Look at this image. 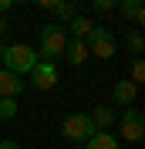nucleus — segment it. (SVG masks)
Returning a JSON list of instances; mask_svg holds the SVG:
<instances>
[{"label": "nucleus", "mask_w": 145, "mask_h": 149, "mask_svg": "<svg viewBox=\"0 0 145 149\" xmlns=\"http://www.w3.org/2000/svg\"><path fill=\"white\" fill-rule=\"evenodd\" d=\"M135 95H138V85H132V81H118L115 92H111V102H115V105H132V102H135Z\"/></svg>", "instance_id": "nucleus-8"}, {"label": "nucleus", "mask_w": 145, "mask_h": 149, "mask_svg": "<svg viewBox=\"0 0 145 149\" xmlns=\"http://www.w3.org/2000/svg\"><path fill=\"white\" fill-rule=\"evenodd\" d=\"M95 7L108 14V10H115V7H118V0H95Z\"/></svg>", "instance_id": "nucleus-18"}, {"label": "nucleus", "mask_w": 145, "mask_h": 149, "mask_svg": "<svg viewBox=\"0 0 145 149\" xmlns=\"http://www.w3.org/2000/svg\"><path fill=\"white\" fill-rule=\"evenodd\" d=\"M10 7H14V3H10V0H0V14H7Z\"/></svg>", "instance_id": "nucleus-21"}, {"label": "nucleus", "mask_w": 145, "mask_h": 149, "mask_svg": "<svg viewBox=\"0 0 145 149\" xmlns=\"http://www.w3.org/2000/svg\"><path fill=\"white\" fill-rule=\"evenodd\" d=\"M17 115V98H0V122H10Z\"/></svg>", "instance_id": "nucleus-14"}, {"label": "nucleus", "mask_w": 145, "mask_h": 149, "mask_svg": "<svg viewBox=\"0 0 145 149\" xmlns=\"http://www.w3.org/2000/svg\"><path fill=\"white\" fill-rule=\"evenodd\" d=\"M95 122H91V115H84V112H71V115H64L61 122V136L71 142H88L91 136H95Z\"/></svg>", "instance_id": "nucleus-3"}, {"label": "nucleus", "mask_w": 145, "mask_h": 149, "mask_svg": "<svg viewBox=\"0 0 145 149\" xmlns=\"http://www.w3.org/2000/svg\"><path fill=\"white\" fill-rule=\"evenodd\" d=\"M128 41H125V44H128V51H135V54H138V51H142V47H145V37H142V31H128Z\"/></svg>", "instance_id": "nucleus-15"}, {"label": "nucleus", "mask_w": 145, "mask_h": 149, "mask_svg": "<svg viewBox=\"0 0 145 149\" xmlns=\"http://www.w3.org/2000/svg\"><path fill=\"white\" fill-rule=\"evenodd\" d=\"M3 31H7V20H3V14H0V34H3Z\"/></svg>", "instance_id": "nucleus-22"}, {"label": "nucleus", "mask_w": 145, "mask_h": 149, "mask_svg": "<svg viewBox=\"0 0 145 149\" xmlns=\"http://www.w3.org/2000/svg\"><path fill=\"white\" fill-rule=\"evenodd\" d=\"M54 17L57 20H71V17H78V14H74V7L68 3V0H61V3L54 7Z\"/></svg>", "instance_id": "nucleus-16"}, {"label": "nucleus", "mask_w": 145, "mask_h": 149, "mask_svg": "<svg viewBox=\"0 0 145 149\" xmlns=\"http://www.w3.org/2000/svg\"><path fill=\"white\" fill-rule=\"evenodd\" d=\"M10 3H24V0H10Z\"/></svg>", "instance_id": "nucleus-23"}, {"label": "nucleus", "mask_w": 145, "mask_h": 149, "mask_svg": "<svg viewBox=\"0 0 145 149\" xmlns=\"http://www.w3.org/2000/svg\"><path fill=\"white\" fill-rule=\"evenodd\" d=\"M20 92H24L20 78H17L14 71H7V68L0 65V98H17Z\"/></svg>", "instance_id": "nucleus-7"}, {"label": "nucleus", "mask_w": 145, "mask_h": 149, "mask_svg": "<svg viewBox=\"0 0 145 149\" xmlns=\"http://www.w3.org/2000/svg\"><path fill=\"white\" fill-rule=\"evenodd\" d=\"M84 149H118V139H115V136H108V132H95Z\"/></svg>", "instance_id": "nucleus-11"}, {"label": "nucleus", "mask_w": 145, "mask_h": 149, "mask_svg": "<svg viewBox=\"0 0 145 149\" xmlns=\"http://www.w3.org/2000/svg\"><path fill=\"white\" fill-rule=\"evenodd\" d=\"M0 149H20V146H17L14 139H3V142H0Z\"/></svg>", "instance_id": "nucleus-19"}, {"label": "nucleus", "mask_w": 145, "mask_h": 149, "mask_svg": "<svg viewBox=\"0 0 145 149\" xmlns=\"http://www.w3.org/2000/svg\"><path fill=\"white\" fill-rule=\"evenodd\" d=\"M30 81H34V88H41V92L54 88L57 85V68L47 65V61H37V65L30 68Z\"/></svg>", "instance_id": "nucleus-6"}, {"label": "nucleus", "mask_w": 145, "mask_h": 149, "mask_svg": "<svg viewBox=\"0 0 145 149\" xmlns=\"http://www.w3.org/2000/svg\"><path fill=\"white\" fill-rule=\"evenodd\" d=\"M64 47H68V34H64V27L47 24V27L41 31V51H37V61L54 65L57 58H64Z\"/></svg>", "instance_id": "nucleus-2"}, {"label": "nucleus", "mask_w": 145, "mask_h": 149, "mask_svg": "<svg viewBox=\"0 0 145 149\" xmlns=\"http://www.w3.org/2000/svg\"><path fill=\"white\" fill-rule=\"evenodd\" d=\"M118 7L125 10V17H132L135 24L145 20V10H142V0H118Z\"/></svg>", "instance_id": "nucleus-12"}, {"label": "nucleus", "mask_w": 145, "mask_h": 149, "mask_svg": "<svg viewBox=\"0 0 145 149\" xmlns=\"http://www.w3.org/2000/svg\"><path fill=\"white\" fill-rule=\"evenodd\" d=\"M118 136L125 142H142V136H145V115L138 109H125V115H118Z\"/></svg>", "instance_id": "nucleus-4"}, {"label": "nucleus", "mask_w": 145, "mask_h": 149, "mask_svg": "<svg viewBox=\"0 0 145 149\" xmlns=\"http://www.w3.org/2000/svg\"><path fill=\"white\" fill-rule=\"evenodd\" d=\"M64 58H68L71 65H84V58H88V47H84V41H81V37H68Z\"/></svg>", "instance_id": "nucleus-9"}, {"label": "nucleus", "mask_w": 145, "mask_h": 149, "mask_svg": "<svg viewBox=\"0 0 145 149\" xmlns=\"http://www.w3.org/2000/svg\"><path fill=\"white\" fill-rule=\"evenodd\" d=\"M91 27H95V24H91L88 17H71V34H68V37H81V41H84Z\"/></svg>", "instance_id": "nucleus-13"}, {"label": "nucleus", "mask_w": 145, "mask_h": 149, "mask_svg": "<svg viewBox=\"0 0 145 149\" xmlns=\"http://www.w3.org/2000/svg\"><path fill=\"white\" fill-rule=\"evenodd\" d=\"M0 65L7 68V71H14L20 78V74H30V68L37 65V51L30 44H10L0 51Z\"/></svg>", "instance_id": "nucleus-1"}, {"label": "nucleus", "mask_w": 145, "mask_h": 149, "mask_svg": "<svg viewBox=\"0 0 145 149\" xmlns=\"http://www.w3.org/2000/svg\"><path fill=\"white\" fill-rule=\"evenodd\" d=\"M115 119H118V115L108 109V105H98V109L91 112V122H95V129H108V125H111Z\"/></svg>", "instance_id": "nucleus-10"}, {"label": "nucleus", "mask_w": 145, "mask_h": 149, "mask_svg": "<svg viewBox=\"0 0 145 149\" xmlns=\"http://www.w3.org/2000/svg\"><path fill=\"white\" fill-rule=\"evenodd\" d=\"M84 47L95 58H115V37H111L108 27H91L88 37H84Z\"/></svg>", "instance_id": "nucleus-5"}, {"label": "nucleus", "mask_w": 145, "mask_h": 149, "mask_svg": "<svg viewBox=\"0 0 145 149\" xmlns=\"http://www.w3.org/2000/svg\"><path fill=\"white\" fill-rule=\"evenodd\" d=\"M37 3H41V7H57L61 0H37Z\"/></svg>", "instance_id": "nucleus-20"}, {"label": "nucleus", "mask_w": 145, "mask_h": 149, "mask_svg": "<svg viewBox=\"0 0 145 149\" xmlns=\"http://www.w3.org/2000/svg\"><path fill=\"white\" fill-rule=\"evenodd\" d=\"M142 78H145V61L135 58V61H132V85H138Z\"/></svg>", "instance_id": "nucleus-17"}]
</instances>
